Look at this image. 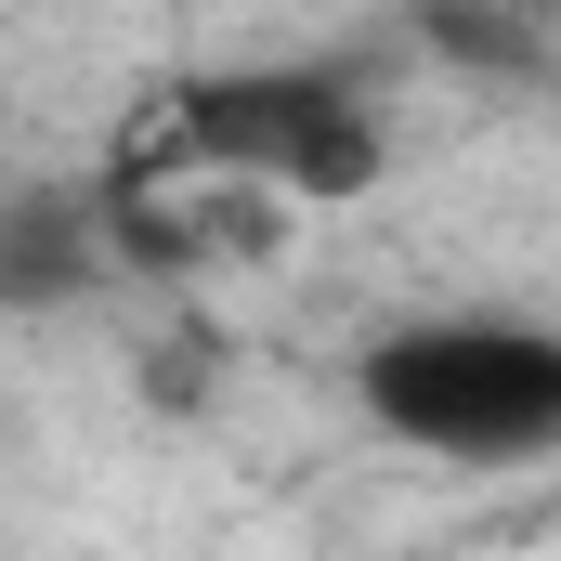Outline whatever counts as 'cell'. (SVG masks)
<instances>
[{
    "label": "cell",
    "instance_id": "obj_1",
    "mask_svg": "<svg viewBox=\"0 0 561 561\" xmlns=\"http://www.w3.org/2000/svg\"><path fill=\"white\" fill-rule=\"evenodd\" d=\"M353 405L431 470H549L561 457V340L523 313H419L353 353Z\"/></svg>",
    "mask_w": 561,
    "mask_h": 561
},
{
    "label": "cell",
    "instance_id": "obj_2",
    "mask_svg": "<svg viewBox=\"0 0 561 561\" xmlns=\"http://www.w3.org/2000/svg\"><path fill=\"white\" fill-rule=\"evenodd\" d=\"M183 144L262 196H353L379 170V118L353 105V79L327 66H236L183 92Z\"/></svg>",
    "mask_w": 561,
    "mask_h": 561
},
{
    "label": "cell",
    "instance_id": "obj_3",
    "mask_svg": "<svg viewBox=\"0 0 561 561\" xmlns=\"http://www.w3.org/2000/svg\"><path fill=\"white\" fill-rule=\"evenodd\" d=\"M92 287V209L79 196H13L0 209V300H66Z\"/></svg>",
    "mask_w": 561,
    "mask_h": 561
}]
</instances>
